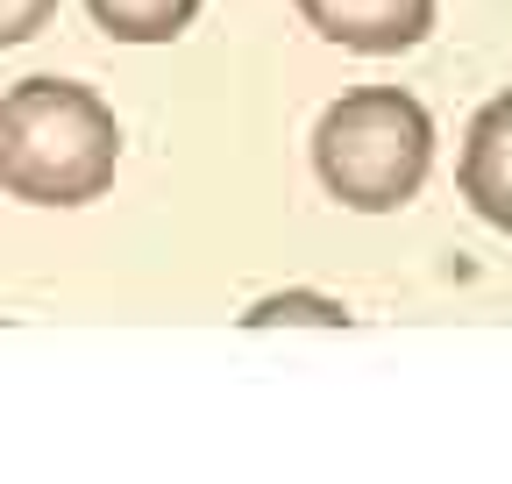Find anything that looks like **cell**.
Masks as SVG:
<instances>
[{
	"label": "cell",
	"instance_id": "52a82bcc",
	"mask_svg": "<svg viewBox=\"0 0 512 484\" xmlns=\"http://www.w3.org/2000/svg\"><path fill=\"white\" fill-rule=\"evenodd\" d=\"M57 15V0H0V50H15L29 36H43Z\"/></svg>",
	"mask_w": 512,
	"mask_h": 484
},
{
	"label": "cell",
	"instance_id": "277c9868",
	"mask_svg": "<svg viewBox=\"0 0 512 484\" xmlns=\"http://www.w3.org/2000/svg\"><path fill=\"white\" fill-rule=\"evenodd\" d=\"M456 186H463V200H470L477 221H491L498 235H512V93H491L470 114Z\"/></svg>",
	"mask_w": 512,
	"mask_h": 484
},
{
	"label": "cell",
	"instance_id": "8992f818",
	"mask_svg": "<svg viewBox=\"0 0 512 484\" xmlns=\"http://www.w3.org/2000/svg\"><path fill=\"white\" fill-rule=\"evenodd\" d=\"M271 321H320V328H342L349 307L328 292H271V299H256V307L242 314V328H271Z\"/></svg>",
	"mask_w": 512,
	"mask_h": 484
},
{
	"label": "cell",
	"instance_id": "7a4b0ae2",
	"mask_svg": "<svg viewBox=\"0 0 512 484\" xmlns=\"http://www.w3.org/2000/svg\"><path fill=\"white\" fill-rule=\"evenodd\" d=\"M434 171V114L406 86H356L313 121V178L349 214H399Z\"/></svg>",
	"mask_w": 512,
	"mask_h": 484
},
{
	"label": "cell",
	"instance_id": "5b68a950",
	"mask_svg": "<svg viewBox=\"0 0 512 484\" xmlns=\"http://www.w3.org/2000/svg\"><path fill=\"white\" fill-rule=\"evenodd\" d=\"M86 15L114 43H178L200 15V0H86Z\"/></svg>",
	"mask_w": 512,
	"mask_h": 484
},
{
	"label": "cell",
	"instance_id": "6da1fadb",
	"mask_svg": "<svg viewBox=\"0 0 512 484\" xmlns=\"http://www.w3.org/2000/svg\"><path fill=\"white\" fill-rule=\"evenodd\" d=\"M121 171V121L79 79H22L0 93V193L29 207H86Z\"/></svg>",
	"mask_w": 512,
	"mask_h": 484
},
{
	"label": "cell",
	"instance_id": "3957f363",
	"mask_svg": "<svg viewBox=\"0 0 512 484\" xmlns=\"http://www.w3.org/2000/svg\"><path fill=\"white\" fill-rule=\"evenodd\" d=\"M292 8L306 15L313 36H328L335 50H356V57H399V50L427 43L441 0H292Z\"/></svg>",
	"mask_w": 512,
	"mask_h": 484
}]
</instances>
